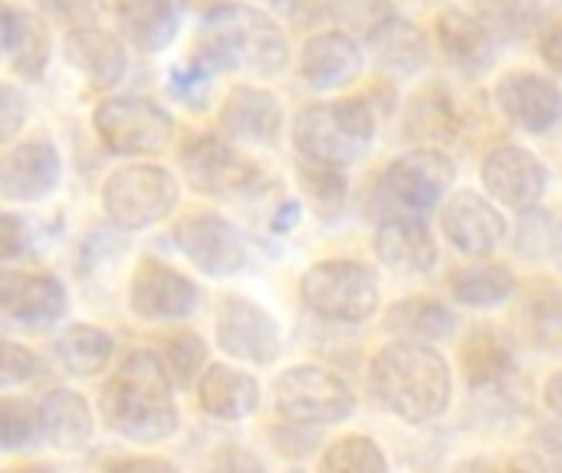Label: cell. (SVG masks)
Instances as JSON below:
<instances>
[{"mask_svg":"<svg viewBox=\"0 0 562 473\" xmlns=\"http://www.w3.org/2000/svg\"><path fill=\"white\" fill-rule=\"evenodd\" d=\"M221 3H227V0H188V7H201L204 13L214 10V7H221Z\"/></svg>","mask_w":562,"mask_h":473,"instance_id":"54","label":"cell"},{"mask_svg":"<svg viewBox=\"0 0 562 473\" xmlns=\"http://www.w3.org/2000/svg\"><path fill=\"white\" fill-rule=\"evenodd\" d=\"M517 329L527 349L560 352L562 349V283L533 280L527 283L517 306Z\"/></svg>","mask_w":562,"mask_h":473,"instance_id":"31","label":"cell"},{"mask_svg":"<svg viewBox=\"0 0 562 473\" xmlns=\"http://www.w3.org/2000/svg\"><path fill=\"white\" fill-rule=\"evenodd\" d=\"M194 59L207 69L270 79L290 63V36L286 30L250 3H221L204 13L194 36Z\"/></svg>","mask_w":562,"mask_h":473,"instance_id":"3","label":"cell"},{"mask_svg":"<svg viewBox=\"0 0 562 473\" xmlns=\"http://www.w3.org/2000/svg\"><path fill=\"white\" fill-rule=\"evenodd\" d=\"M30 115V102H26V92L16 86V82H3V95H0V138L3 145H10L20 132V125L26 122Z\"/></svg>","mask_w":562,"mask_h":473,"instance_id":"45","label":"cell"},{"mask_svg":"<svg viewBox=\"0 0 562 473\" xmlns=\"http://www.w3.org/2000/svg\"><path fill=\"white\" fill-rule=\"evenodd\" d=\"M296 181L306 194V201L323 214V217H336L346 207L349 198V178L342 165H326V161H310V158H296Z\"/></svg>","mask_w":562,"mask_h":473,"instance_id":"35","label":"cell"},{"mask_svg":"<svg viewBox=\"0 0 562 473\" xmlns=\"http://www.w3.org/2000/svg\"><path fill=\"white\" fill-rule=\"evenodd\" d=\"M379 135V112L372 99L346 95L303 105L290 122V142L300 158L352 168L359 165Z\"/></svg>","mask_w":562,"mask_h":473,"instance_id":"4","label":"cell"},{"mask_svg":"<svg viewBox=\"0 0 562 473\" xmlns=\"http://www.w3.org/2000/svg\"><path fill=\"white\" fill-rule=\"evenodd\" d=\"M36 7L49 23L63 30L92 26V23H102L105 16V0H36Z\"/></svg>","mask_w":562,"mask_h":473,"instance_id":"42","label":"cell"},{"mask_svg":"<svg viewBox=\"0 0 562 473\" xmlns=\"http://www.w3.org/2000/svg\"><path fill=\"white\" fill-rule=\"evenodd\" d=\"M36 408H40L43 444L49 451L72 454V451H82L92 441L95 412L79 392H72L66 385H53L36 398Z\"/></svg>","mask_w":562,"mask_h":473,"instance_id":"26","label":"cell"},{"mask_svg":"<svg viewBox=\"0 0 562 473\" xmlns=\"http://www.w3.org/2000/svg\"><path fill=\"white\" fill-rule=\"evenodd\" d=\"M63 158L49 138H23L3 148L0 194L7 204H33L59 188Z\"/></svg>","mask_w":562,"mask_h":473,"instance_id":"20","label":"cell"},{"mask_svg":"<svg viewBox=\"0 0 562 473\" xmlns=\"http://www.w3.org/2000/svg\"><path fill=\"white\" fill-rule=\"evenodd\" d=\"M201 303V286L165 260L142 257L128 280V309L145 323H184Z\"/></svg>","mask_w":562,"mask_h":473,"instance_id":"15","label":"cell"},{"mask_svg":"<svg viewBox=\"0 0 562 473\" xmlns=\"http://www.w3.org/2000/svg\"><path fill=\"white\" fill-rule=\"evenodd\" d=\"M484 191L507 211H530L550 191V168L537 151L517 142L494 145L481 161Z\"/></svg>","mask_w":562,"mask_h":473,"instance_id":"14","label":"cell"},{"mask_svg":"<svg viewBox=\"0 0 562 473\" xmlns=\"http://www.w3.org/2000/svg\"><path fill=\"white\" fill-rule=\"evenodd\" d=\"M369 392L382 412L422 428L451 408L454 372L435 342L395 336L369 359Z\"/></svg>","mask_w":562,"mask_h":473,"instance_id":"2","label":"cell"},{"mask_svg":"<svg viewBox=\"0 0 562 473\" xmlns=\"http://www.w3.org/2000/svg\"><path fill=\"white\" fill-rule=\"evenodd\" d=\"M267 3H277V7H283V3H286V0H267Z\"/></svg>","mask_w":562,"mask_h":473,"instance_id":"55","label":"cell"},{"mask_svg":"<svg viewBox=\"0 0 562 473\" xmlns=\"http://www.w3.org/2000/svg\"><path fill=\"white\" fill-rule=\"evenodd\" d=\"M175 247L184 260L211 280L237 277L247 267V244L240 230L217 211H194L175 224Z\"/></svg>","mask_w":562,"mask_h":473,"instance_id":"13","label":"cell"},{"mask_svg":"<svg viewBox=\"0 0 562 473\" xmlns=\"http://www.w3.org/2000/svg\"><path fill=\"white\" fill-rule=\"evenodd\" d=\"M319 471L382 473L389 471V458H385V451L379 448L375 438H369V435H342L333 444H326V451L319 458Z\"/></svg>","mask_w":562,"mask_h":473,"instance_id":"38","label":"cell"},{"mask_svg":"<svg viewBox=\"0 0 562 473\" xmlns=\"http://www.w3.org/2000/svg\"><path fill=\"white\" fill-rule=\"evenodd\" d=\"M214 346L234 362L267 369V365H277L283 356V333L267 306H260L250 296L227 293L217 303Z\"/></svg>","mask_w":562,"mask_h":473,"instance_id":"11","label":"cell"},{"mask_svg":"<svg viewBox=\"0 0 562 473\" xmlns=\"http://www.w3.org/2000/svg\"><path fill=\"white\" fill-rule=\"evenodd\" d=\"M461 372L468 379V388L477 395L507 388V382L517 375V349L501 329L477 326L461 342Z\"/></svg>","mask_w":562,"mask_h":473,"instance_id":"28","label":"cell"},{"mask_svg":"<svg viewBox=\"0 0 562 473\" xmlns=\"http://www.w3.org/2000/svg\"><path fill=\"white\" fill-rule=\"evenodd\" d=\"M537 53L550 72L562 76V13L537 26Z\"/></svg>","mask_w":562,"mask_h":473,"instance_id":"47","label":"cell"},{"mask_svg":"<svg viewBox=\"0 0 562 473\" xmlns=\"http://www.w3.org/2000/svg\"><path fill=\"white\" fill-rule=\"evenodd\" d=\"M194 398L207 418L234 425V421H247L250 415H257L263 392H260V382L247 369H237L231 362H211L194 382Z\"/></svg>","mask_w":562,"mask_h":473,"instance_id":"23","label":"cell"},{"mask_svg":"<svg viewBox=\"0 0 562 473\" xmlns=\"http://www.w3.org/2000/svg\"><path fill=\"white\" fill-rule=\"evenodd\" d=\"M214 69H207L201 59H188V66L184 69H175L171 72V92L178 95V99H184V102H191L194 109H204V95H207V89L214 86Z\"/></svg>","mask_w":562,"mask_h":473,"instance_id":"44","label":"cell"},{"mask_svg":"<svg viewBox=\"0 0 562 473\" xmlns=\"http://www.w3.org/2000/svg\"><path fill=\"white\" fill-rule=\"evenodd\" d=\"M184 10L188 0H112L119 33L142 56L165 53L178 40Z\"/></svg>","mask_w":562,"mask_h":473,"instance_id":"24","label":"cell"},{"mask_svg":"<svg viewBox=\"0 0 562 473\" xmlns=\"http://www.w3.org/2000/svg\"><path fill=\"white\" fill-rule=\"evenodd\" d=\"M0 244H3V263L13 267L20 254H26L30 247V237H26V221L13 211H3V234H0Z\"/></svg>","mask_w":562,"mask_h":473,"instance_id":"48","label":"cell"},{"mask_svg":"<svg viewBox=\"0 0 562 473\" xmlns=\"http://www.w3.org/2000/svg\"><path fill=\"white\" fill-rule=\"evenodd\" d=\"M369 56L392 82L412 79L428 66V40L422 26L392 13L382 26L369 33Z\"/></svg>","mask_w":562,"mask_h":473,"instance_id":"29","label":"cell"},{"mask_svg":"<svg viewBox=\"0 0 562 473\" xmlns=\"http://www.w3.org/2000/svg\"><path fill=\"white\" fill-rule=\"evenodd\" d=\"M0 30H3L7 66L26 82H40L46 76L49 53H53L49 20L33 13V10H20L13 3H3V26Z\"/></svg>","mask_w":562,"mask_h":473,"instance_id":"27","label":"cell"},{"mask_svg":"<svg viewBox=\"0 0 562 473\" xmlns=\"http://www.w3.org/2000/svg\"><path fill=\"white\" fill-rule=\"evenodd\" d=\"M300 300L323 323L362 326L382 309V280L362 260L329 257L300 277Z\"/></svg>","mask_w":562,"mask_h":473,"instance_id":"6","label":"cell"},{"mask_svg":"<svg viewBox=\"0 0 562 473\" xmlns=\"http://www.w3.org/2000/svg\"><path fill=\"white\" fill-rule=\"evenodd\" d=\"M438 211L448 244L468 260L494 257L507 244V217L487 191H454Z\"/></svg>","mask_w":562,"mask_h":473,"instance_id":"16","label":"cell"},{"mask_svg":"<svg viewBox=\"0 0 562 473\" xmlns=\"http://www.w3.org/2000/svg\"><path fill=\"white\" fill-rule=\"evenodd\" d=\"M405 135L415 145H445L461 135V112L441 86H428L405 105Z\"/></svg>","mask_w":562,"mask_h":473,"instance_id":"33","label":"cell"},{"mask_svg":"<svg viewBox=\"0 0 562 473\" xmlns=\"http://www.w3.org/2000/svg\"><path fill=\"white\" fill-rule=\"evenodd\" d=\"M175 388L158 349H135L105 379L95 412L102 425L128 444H165L181 428Z\"/></svg>","mask_w":562,"mask_h":473,"instance_id":"1","label":"cell"},{"mask_svg":"<svg viewBox=\"0 0 562 473\" xmlns=\"http://www.w3.org/2000/svg\"><path fill=\"white\" fill-rule=\"evenodd\" d=\"M158 356L168 365V372H171V379H175L178 388L194 385L201 379V372L211 365L207 342L198 333H191V329H178V333L165 336L161 346H158Z\"/></svg>","mask_w":562,"mask_h":473,"instance_id":"36","label":"cell"},{"mask_svg":"<svg viewBox=\"0 0 562 473\" xmlns=\"http://www.w3.org/2000/svg\"><path fill=\"white\" fill-rule=\"evenodd\" d=\"M448 290L451 300L468 309H497L520 293V280L507 263L494 257H477L451 273Z\"/></svg>","mask_w":562,"mask_h":473,"instance_id":"30","label":"cell"},{"mask_svg":"<svg viewBox=\"0 0 562 473\" xmlns=\"http://www.w3.org/2000/svg\"><path fill=\"white\" fill-rule=\"evenodd\" d=\"M375 260L395 277H428L438 270V240L425 214H389L375 227Z\"/></svg>","mask_w":562,"mask_h":473,"instance_id":"21","label":"cell"},{"mask_svg":"<svg viewBox=\"0 0 562 473\" xmlns=\"http://www.w3.org/2000/svg\"><path fill=\"white\" fill-rule=\"evenodd\" d=\"M385 329L395 336H405V339L445 342L448 336L458 333V313L435 296H408L389 309Z\"/></svg>","mask_w":562,"mask_h":473,"instance_id":"34","label":"cell"},{"mask_svg":"<svg viewBox=\"0 0 562 473\" xmlns=\"http://www.w3.org/2000/svg\"><path fill=\"white\" fill-rule=\"evenodd\" d=\"M181 201V181L171 168L155 161H128L105 174L99 204L112 227L148 230L175 214Z\"/></svg>","mask_w":562,"mask_h":473,"instance_id":"7","label":"cell"},{"mask_svg":"<svg viewBox=\"0 0 562 473\" xmlns=\"http://www.w3.org/2000/svg\"><path fill=\"white\" fill-rule=\"evenodd\" d=\"M339 7H342V0H286L283 3L286 16L303 30H313V26H323V23L336 20Z\"/></svg>","mask_w":562,"mask_h":473,"instance_id":"46","label":"cell"},{"mask_svg":"<svg viewBox=\"0 0 562 473\" xmlns=\"http://www.w3.org/2000/svg\"><path fill=\"white\" fill-rule=\"evenodd\" d=\"M435 40L441 56L468 79H481L497 63V36L491 26L461 7H445L435 20Z\"/></svg>","mask_w":562,"mask_h":473,"instance_id":"22","label":"cell"},{"mask_svg":"<svg viewBox=\"0 0 562 473\" xmlns=\"http://www.w3.org/2000/svg\"><path fill=\"white\" fill-rule=\"evenodd\" d=\"M270 448L280 458H290V461L310 458L319 448V428H310V425H296V421H283L280 418V425L270 428Z\"/></svg>","mask_w":562,"mask_h":473,"instance_id":"43","label":"cell"},{"mask_svg":"<svg viewBox=\"0 0 562 473\" xmlns=\"http://www.w3.org/2000/svg\"><path fill=\"white\" fill-rule=\"evenodd\" d=\"M63 53H66L69 66L79 69L99 89L119 86L125 79V72H128V43H125V36L105 30L102 23L66 30Z\"/></svg>","mask_w":562,"mask_h":473,"instance_id":"25","label":"cell"},{"mask_svg":"<svg viewBox=\"0 0 562 473\" xmlns=\"http://www.w3.org/2000/svg\"><path fill=\"white\" fill-rule=\"evenodd\" d=\"M366 46L352 30H316L300 49V76L313 92H342L362 79Z\"/></svg>","mask_w":562,"mask_h":473,"instance_id":"19","label":"cell"},{"mask_svg":"<svg viewBox=\"0 0 562 473\" xmlns=\"http://www.w3.org/2000/svg\"><path fill=\"white\" fill-rule=\"evenodd\" d=\"M217 128L237 145L277 148L286 128V112L273 89L240 82L224 95L217 112Z\"/></svg>","mask_w":562,"mask_h":473,"instance_id":"18","label":"cell"},{"mask_svg":"<svg viewBox=\"0 0 562 473\" xmlns=\"http://www.w3.org/2000/svg\"><path fill=\"white\" fill-rule=\"evenodd\" d=\"M550 260H553L557 273L562 277V221H557V230H553V244H550Z\"/></svg>","mask_w":562,"mask_h":473,"instance_id":"53","label":"cell"},{"mask_svg":"<svg viewBox=\"0 0 562 473\" xmlns=\"http://www.w3.org/2000/svg\"><path fill=\"white\" fill-rule=\"evenodd\" d=\"M543 405L550 408L553 418H562V369L543 382Z\"/></svg>","mask_w":562,"mask_h":473,"instance_id":"51","label":"cell"},{"mask_svg":"<svg viewBox=\"0 0 562 473\" xmlns=\"http://www.w3.org/2000/svg\"><path fill=\"white\" fill-rule=\"evenodd\" d=\"M43 444L40 408L36 402L13 398L10 392L0 402V451L3 454H26Z\"/></svg>","mask_w":562,"mask_h":473,"instance_id":"37","label":"cell"},{"mask_svg":"<svg viewBox=\"0 0 562 473\" xmlns=\"http://www.w3.org/2000/svg\"><path fill=\"white\" fill-rule=\"evenodd\" d=\"M102 468H109V471H175V464L171 461H165V458H158V454H151V458H112V461H102Z\"/></svg>","mask_w":562,"mask_h":473,"instance_id":"50","label":"cell"},{"mask_svg":"<svg viewBox=\"0 0 562 473\" xmlns=\"http://www.w3.org/2000/svg\"><path fill=\"white\" fill-rule=\"evenodd\" d=\"M474 13L491 26L497 40L527 36L543 23L537 0H474Z\"/></svg>","mask_w":562,"mask_h":473,"instance_id":"39","label":"cell"},{"mask_svg":"<svg viewBox=\"0 0 562 473\" xmlns=\"http://www.w3.org/2000/svg\"><path fill=\"white\" fill-rule=\"evenodd\" d=\"M553 230L557 221L537 204L530 211H520V224H517V254L520 257H550V244H553Z\"/></svg>","mask_w":562,"mask_h":473,"instance_id":"40","label":"cell"},{"mask_svg":"<svg viewBox=\"0 0 562 473\" xmlns=\"http://www.w3.org/2000/svg\"><path fill=\"white\" fill-rule=\"evenodd\" d=\"M270 405L273 415L283 421H296L323 431L349 421L359 408V398L352 385L333 369H323L316 362H300L273 379Z\"/></svg>","mask_w":562,"mask_h":473,"instance_id":"8","label":"cell"},{"mask_svg":"<svg viewBox=\"0 0 562 473\" xmlns=\"http://www.w3.org/2000/svg\"><path fill=\"white\" fill-rule=\"evenodd\" d=\"M300 214H303V204L300 201H286L280 204V211L273 214V230L283 234V230H293L300 224Z\"/></svg>","mask_w":562,"mask_h":473,"instance_id":"52","label":"cell"},{"mask_svg":"<svg viewBox=\"0 0 562 473\" xmlns=\"http://www.w3.org/2000/svg\"><path fill=\"white\" fill-rule=\"evenodd\" d=\"M43 375H46V365H43V359H40L33 349L20 346V342H13V339L3 342V369H0V385H3V392H13V388H20V385H33V382H40Z\"/></svg>","mask_w":562,"mask_h":473,"instance_id":"41","label":"cell"},{"mask_svg":"<svg viewBox=\"0 0 562 473\" xmlns=\"http://www.w3.org/2000/svg\"><path fill=\"white\" fill-rule=\"evenodd\" d=\"M494 102L510 125L527 135H547L562 119L560 82L537 69H510L494 86Z\"/></svg>","mask_w":562,"mask_h":473,"instance_id":"17","label":"cell"},{"mask_svg":"<svg viewBox=\"0 0 562 473\" xmlns=\"http://www.w3.org/2000/svg\"><path fill=\"white\" fill-rule=\"evenodd\" d=\"M184 184L211 201H254L267 194L270 174L224 132H194L178 155Z\"/></svg>","mask_w":562,"mask_h":473,"instance_id":"5","label":"cell"},{"mask_svg":"<svg viewBox=\"0 0 562 473\" xmlns=\"http://www.w3.org/2000/svg\"><path fill=\"white\" fill-rule=\"evenodd\" d=\"M454 178V158L441 145H415L382 168L375 178V201L389 214H428L448 201Z\"/></svg>","mask_w":562,"mask_h":473,"instance_id":"9","label":"cell"},{"mask_svg":"<svg viewBox=\"0 0 562 473\" xmlns=\"http://www.w3.org/2000/svg\"><path fill=\"white\" fill-rule=\"evenodd\" d=\"M56 362L72 379H95L102 375L115 359V339L102 326L92 323H72L66 326L53 342Z\"/></svg>","mask_w":562,"mask_h":473,"instance_id":"32","label":"cell"},{"mask_svg":"<svg viewBox=\"0 0 562 473\" xmlns=\"http://www.w3.org/2000/svg\"><path fill=\"white\" fill-rule=\"evenodd\" d=\"M92 128L119 158H151L175 142V115L148 95H105L92 109Z\"/></svg>","mask_w":562,"mask_h":473,"instance_id":"10","label":"cell"},{"mask_svg":"<svg viewBox=\"0 0 562 473\" xmlns=\"http://www.w3.org/2000/svg\"><path fill=\"white\" fill-rule=\"evenodd\" d=\"M69 313L66 283L46 270H13L3 267L0 277V316L7 329L46 333Z\"/></svg>","mask_w":562,"mask_h":473,"instance_id":"12","label":"cell"},{"mask_svg":"<svg viewBox=\"0 0 562 473\" xmlns=\"http://www.w3.org/2000/svg\"><path fill=\"white\" fill-rule=\"evenodd\" d=\"M533 451L543 458L547 468H557L562 471V418L560 421H550L537 431L533 438Z\"/></svg>","mask_w":562,"mask_h":473,"instance_id":"49","label":"cell"}]
</instances>
